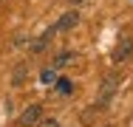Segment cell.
I'll return each mask as SVG.
<instances>
[{
	"mask_svg": "<svg viewBox=\"0 0 133 127\" xmlns=\"http://www.w3.org/2000/svg\"><path fill=\"white\" fill-rule=\"evenodd\" d=\"M40 116H43V107H40V104H28L26 110L20 113L17 124H20V127H31V124H37V122H40Z\"/></svg>",
	"mask_w": 133,
	"mask_h": 127,
	"instance_id": "6da1fadb",
	"label": "cell"
},
{
	"mask_svg": "<svg viewBox=\"0 0 133 127\" xmlns=\"http://www.w3.org/2000/svg\"><path fill=\"white\" fill-rule=\"evenodd\" d=\"M130 54H133V40L130 37H122L116 43V48H113V62H125Z\"/></svg>",
	"mask_w": 133,
	"mask_h": 127,
	"instance_id": "7a4b0ae2",
	"label": "cell"
},
{
	"mask_svg": "<svg viewBox=\"0 0 133 127\" xmlns=\"http://www.w3.org/2000/svg\"><path fill=\"white\" fill-rule=\"evenodd\" d=\"M54 31H57V28H48V31H43V34H40V37H37V40H34V43L28 45V51H31V54H40V51H43L45 45H48V43H51Z\"/></svg>",
	"mask_w": 133,
	"mask_h": 127,
	"instance_id": "3957f363",
	"label": "cell"
},
{
	"mask_svg": "<svg viewBox=\"0 0 133 127\" xmlns=\"http://www.w3.org/2000/svg\"><path fill=\"white\" fill-rule=\"evenodd\" d=\"M77 23H79V14H77V11H68V14H62V20L57 23V28H59V31H71Z\"/></svg>",
	"mask_w": 133,
	"mask_h": 127,
	"instance_id": "277c9868",
	"label": "cell"
},
{
	"mask_svg": "<svg viewBox=\"0 0 133 127\" xmlns=\"http://www.w3.org/2000/svg\"><path fill=\"white\" fill-rule=\"evenodd\" d=\"M113 82H116V76H108V79H105V88H102V96H99V107H105L108 102H110V96H113V88H116Z\"/></svg>",
	"mask_w": 133,
	"mask_h": 127,
	"instance_id": "5b68a950",
	"label": "cell"
},
{
	"mask_svg": "<svg viewBox=\"0 0 133 127\" xmlns=\"http://www.w3.org/2000/svg\"><path fill=\"white\" fill-rule=\"evenodd\" d=\"M74 59H77V54L65 51V54H59V57H57V62H54V65H57V68H65V65H71Z\"/></svg>",
	"mask_w": 133,
	"mask_h": 127,
	"instance_id": "8992f818",
	"label": "cell"
},
{
	"mask_svg": "<svg viewBox=\"0 0 133 127\" xmlns=\"http://www.w3.org/2000/svg\"><path fill=\"white\" fill-rule=\"evenodd\" d=\"M57 90H59V93H71V90H74V82H71V79H59V82H57Z\"/></svg>",
	"mask_w": 133,
	"mask_h": 127,
	"instance_id": "52a82bcc",
	"label": "cell"
},
{
	"mask_svg": "<svg viewBox=\"0 0 133 127\" xmlns=\"http://www.w3.org/2000/svg\"><path fill=\"white\" fill-rule=\"evenodd\" d=\"M40 79H43L45 85H48V82H54V71H51V68H45V71L40 74Z\"/></svg>",
	"mask_w": 133,
	"mask_h": 127,
	"instance_id": "ba28073f",
	"label": "cell"
},
{
	"mask_svg": "<svg viewBox=\"0 0 133 127\" xmlns=\"http://www.w3.org/2000/svg\"><path fill=\"white\" fill-rule=\"evenodd\" d=\"M23 76H26V68H17V74H14V85H20Z\"/></svg>",
	"mask_w": 133,
	"mask_h": 127,
	"instance_id": "9c48e42d",
	"label": "cell"
},
{
	"mask_svg": "<svg viewBox=\"0 0 133 127\" xmlns=\"http://www.w3.org/2000/svg\"><path fill=\"white\" fill-rule=\"evenodd\" d=\"M37 127H59L54 119H45V122H37Z\"/></svg>",
	"mask_w": 133,
	"mask_h": 127,
	"instance_id": "30bf717a",
	"label": "cell"
},
{
	"mask_svg": "<svg viewBox=\"0 0 133 127\" xmlns=\"http://www.w3.org/2000/svg\"><path fill=\"white\" fill-rule=\"evenodd\" d=\"M71 3H82V0H71Z\"/></svg>",
	"mask_w": 133,
	"mask_h": 127,
	"instance_id": "8fae6325",
	"label": "cell"
},
{
	"mask_svg": "<svg viewBox=\"0 0 133 127\" xmlns=\"http://www.w3.org/2000/svg\"><path fill=\"white\" fill-rule=\"evenodd\" d=\"M105 127H110V124H105Z\"/></svg>",
	"mask_w": 133,
	"mask_h": 127,
	"instance_id": "7c38bea8",
	"label": "cell"
}]
</instances>
